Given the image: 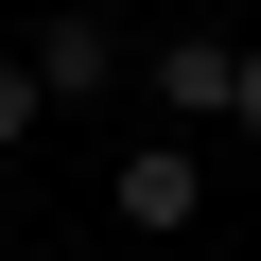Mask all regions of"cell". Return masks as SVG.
<instances>
[{"instance_id": "6da1fadb", "label": "cell", "mask_w": 261, "mask_h": 261, "mask_svg": "<svg viewBox=\"0 0 261 261\" xmlns=\"http://www.w3.org/2000/svg\"><path fill=\"white\" fill-rule=\"evenodd\" d=\"M105 209L140 226V244H174V226L209 209V174H192V140H122V174H105Z\"/></svg>"}, {"instance_id": "7a4b0ae2", "label": "cell", "mask_w": 261, "mask_h": 261, "mask_svg": "<svg viewBox=\"0 0 261 261\" xmlns=\"http://www.w3.org/2000/svg\"><path fill=\"white\" fill-rule=\"evenodd\" d=\"M105 87H122V35H105L87 0H70V18L35 35V105H105Z\"/></svg>"}, {"instance_id": "3957f363", "label": "cell", "mask_w": 261, "mask_h": 261, "mask_svg": "<svg viewBox=\"0 0 261 261\" xmlns=\"http://www.w3.org/2000/svg\"><path fill=\"white\" fill-rule=\"evenodd\" d=\"M140 87H157L174 122H226V87H244V53H226V35H157V53H140Z\"/></svg>"}, {"instance_id": "277c9868", "label": "cell", "mask_w": 261, "mask_h": 261, "mask_svg": "<svg viewBox=\"0 0 261 261\" xmlns=\"http://www.w3.org/2000/svg\"><path fill=\"white\" fill-rule=\"evenodd\" d=\"M35 122H53V105H35V70H0V157H18Z\"/></svg>"}, {"instance_id": "5b68a950", "label": "cell", "mask_w": 261, "mask_h": 261, "mask_svg": "<svg viewBox=\"0 0 261 261\" xmlns=\"http://www.w3.org/2000/svg\"><path fill=\"white\" fill-rule=\"evenodd\" d=\"M226 140H261V53H244V87H226Z\"/></svg>"}]
</instances>
